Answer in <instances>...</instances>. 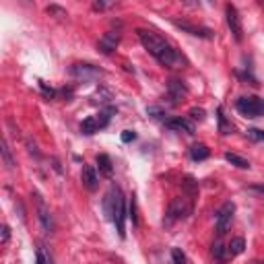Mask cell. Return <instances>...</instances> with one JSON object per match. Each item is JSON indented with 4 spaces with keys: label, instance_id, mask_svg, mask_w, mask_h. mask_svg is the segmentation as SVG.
<instances>
[{
    "label": "cell",
    "instance_id": "603a6c76",
    "mask_svg": "<svg viewBox=\"0 0 264 264\" xmlns=\"http://www.w3.org/2000/svg\"><path fill=\"white\" fill-rule=\"evenodd\" d=\"M46 11H48V15H54V17H58V19H64V17H68V15H66V11H64V8L56 6V4H50V6L46 8Z\"/></svg>",
    "mask_w": 264,
    "mask_h": 264
},
{
    "label": "cell",
    "instance_id": "277c9868",
    "mask_svg": "<svg viewBox=\"0 0 264 264\" xmlns=\"http://www.w3.org/2000/svg\"><path fill=\"white\" fill-rule=\"evenodd\" d=\"M233 215H236V204H233V202H225L223 207L217 211L215 225H217V233H219V236H225V233L231 229Z\"/></svg>",
    "mask_w": 264,
    "mask_h": 264
},
{
    "label": "cell",
    "instance_id": "4316f807",
    "mask_svg": "<svg viewBox=\"0 0 264 264\" xmlns=\"http://www.w3.org/2000/svg\"><path fill=\"white\" fill-rule=\"evenodd\" d=\"M136 139V132L134 130H124L122 132V143H132Z\"/></svg>",
    "mask_w": 264,
    "mask_h": 264
},
{
    "label": "cell",
    "instance_id": "e0dca14e",
    "mask_svg": "<svg viewBox=\"0 0 264 264\" xmlns=\"http://www.w3.org/2000/svg\"><path fill=\"white\" fill-rule=\"evenodd\" d=\"M243 250H246V240H243V238H233V240L227 243L229 256H240Z\"/></svg>",
    "mask_w": 264,
    "mask_h": 264
},
{
    "label": "cell",
    "instance_id": "9c48e42d",
    "mask_svg": "<svg viewBox=\"0 0 264 264\" xmlns=\"http://www.w3.org/2000/svg\"><path fill=\"white\" fill-rule=\"evenodd\" d=\"M186 95H188V87H186V83L180 81V79H171L169 85H168V97L171 99V103L178 105L180 101L186 99Z\"/></svg>",
    "mask_w": 264,
    "mask_h": 264
},
{
    "label": "cell",
    "instance_id": "44dd1931",
    "mask_svg": "<svg viewBox=\"0 0 264 264\" xmlns=\"http://www.w3.org/2000/svg\"><path fill=\"white\" fill-rule=\"evenodd\" d=\"M219 130H221V134H229V132L233 130V126L227 122V118H225L223 110H219Z\"/></svg>",
    "mask_w": 264,
    "mask_h": 264
},
{
    "label": "cell",
    "instance_id": "4fadbf2b",
    "mask_svg": "<svg viewBox=\"0 0 264 264\" xmlns=\"http://www.w3.org/2000/svg\"><path fill=\"white\" fill-rule=\"evenodd\" d=\"M165 126H168L169 130H173V132L194 134V124H192V122H188L186 118H173V120H168V122H165Z\"/></svg>",
    "mask_w": 264,
    "mask_h": 264
},
{
    "label": "cell",
    "instance_id": "2e32d148",
    "mask_svg": "<svg viewBox=\"0 0 264 264\" xmlns=\"http://www.w3.org/2000/svg\"><path fill=\"white\" fill-rule=\"evenodd\" d=\"M209 155H211V151H209L207 144L198 143V144H192L190 146V157L194 161H204V159H209Z\"/></svg>",
    "mask_w": 264,
    "mask_h": 264
},
{
    "label": "cell",
    "instance_id": "9a60e30c",
    "mask_svg": "<svg viewBox=\"0 0 264 264\" xmlns=\"http://www.w3.org/2000/svg\"><path fill=\"white\" fill-rule=\"evenodd\" d=\"M99 128H101V124H99V120H97V116H89V118L83 120V124H81V132L87 134V136L99 132Z\"/></svg>",
    "mask_w": 264,
    "mask_h": 264
},
{
    "label": "cell",
    "instance_id": "7c38bea8",
    "mask_svg": "<svg viewBox=\"0 0 264 264\" xmlns=\"http://www.w3.org/2000/svg\"><path fill=\"white\" fill-rule=\"evenodd\" d=\"M83 184L87 186V190L95 192L97 186H99V175H97V169L93 165H85L83 168Z\"/></svg>",
    "mask_w": 264,
    "mask_h": 264
},
{
    "label": "cell",
    "instance_id": "ba28073f",
    "mask_svg": "<svg viewBox=\"0 0 264 264\" xmlns=\"http://www.w3.org/2000/svg\"><path fill=\"white\" fill-rule=\"evenodd\" d=\"M35 196V200H37V219H40V225H42V229L46 231V233H54V217H52V213H50V209L44 204V200H42V196L40 194H33Z\"/></svg>",
    "mask_w": 264,
    "mask_h": 264
},
{
    "label": "cell",
    "instance_id": "8fae6325",
    "mask_svg": "<svg viewBox=\"0 0 264 264\" xmlns=\"http://www.w3.org/2000/svg\"><path fill=\"white\" fill-rule=\"evenodd\" d=\"M173 25L178 27V29H182V31L194 35V37H202V40H211V37H213L211 29H207V27H196V25H192V23H188V21H173Z\"/></svg>",
    "mask_w": 264,
    "mask_h": 264
},
{
    "label": "cell",
    "instance_id": "30bf717a",
    "mask_svg": "<svg viewBox=\"0 0 264 264\" xmlns=\"http://www.w3.org/2000/svg\"><path fill=\"white\" fill-rule=\"evenodd\" d=\"M118 46H120V33H118V31H107V33H103V37L99 40V44H97L99 52L105 54V56L114 54Z\"/></svg>",
    "mask_w": 264,
    "mask_h": 264
},
{
    "label": "cell",
    "instance_id": "7402d4cb",
    "mask_svg": "<svg viewBox=\"0 0 264 264\" xmlns=\"http://www.w3.org/2000/svg\"><path fill=\"white\" fill-rule=\"evenodd\" d=\"M190 118L194 122H202L204 118H207V112H204L202 107H192V110H190Z\"/></svg>",
    "mask_w": 264,
    "mask_h": 264
},
{
    "label": "cell",
    "instance_id": "d4e9b609",
    "mask_svg": "<svg viewBox=\"0 0 264 264\" xmlns=\"http://www.w3.org/2000/svg\"><path fill=\"white\" fill-rule=\"evenodd\" d=\"M171 260H173V264H186L184 252H182L180 248H173V250H171Z\"/></svg>",
    "mask_w": 264,
    "mask_h": 264
},
{
    "label": "cell",
    "instance_id": "8992f818",
    "mask_svg": "<svg viewBox=\"0 0 264 264\" xmlns=\"http://www.w3.org/2000/svg\"><path fill=\"white\" fill-rule=\"evenodd\" d=\"M225 17H227V27L231 29L236 42L240 44L243 40V27H241V17L238 13V8L233 4H227V6H225Z\"/></svg>",
    "mask_w": 264,
    "mask_h": 264
},
{
    "label": "cell",
    "instance_id": "f1b7e54d",
    "mask_svg": "<svg viewBox=\"0 0 264 264\" xmlns=\"http://www.w3.org/2000/svg\"><path fill=\"white\" fill-rule=\"evenodd\" d=\"M8 240H11V229H8V225H2V246H6Z\"/></svg>",
    "mask_w": 264,
    "mask_h": 264
},
{
    "label": "cell",
    "instance_id": "5bb4252c",
    "mask_svg": "<svg viewBox=\"0 0 264 264\" xmlns=\"http://www.w3.org/2000/svg\"><path fill=\"white\" fill-rule=\"evenodd\" d=\"M97 169H99L101 175H105V178H112V173H114V165H112V159H110V155H97Z\"/></svg>",
    "mask_w": 264,
    "mask_h": 264
},
{
    "label": "cell",
    "instance_id": "83f0119b",
    "mask_svg": "<svg viewBox=\"0 0 264 264\" xmlns=\"http://www.w3.org/2000/svg\"><path fill=\"white\" fill-rule=\"evenodd\" d=\"M40 87H42V91H44V95L48 97V99H54V95H56V91H54V89H48L44 81H40Z\"/></svg>",
    "mask_w": 264,
    "mask_h": 264
},
{
    "label": "cell",
    "instance_id": "f546056e",
    "mask_svg": "<svg viewBox=\"0 0 264 264\" xmlns=\"http://www.w3.org/2000/svg\"><path fill=\"white\" fill-rule=\"evenodd\" d=\"M105 6H107L105 2H95V4H93V8H95V11H103Z\"/></svg>",
    "mask_w": 264,
    "mask_h": 264
},
{
    "label": "cell",
    "instance_id": "d6986e66",
    "mask_svg": "<svg viewBox=\"0 0 264 264\" xmlns=\"http://www.w3.org/2000/svg\"><path fill=\"white\" fill-rule=\"evenodd\" d=\"M2 161H4V165H6V169H15L17 168V161L13 159V155H11V149H8V144H6V141H2Z\"/></svg>",
    "mask_w": 264,
    "mask_h": 264
},
{
    "label": "cell",
    "instance_id": "4dcf8cb0",
    "mask_svg": "<svg viewBox=\"0 0 264 264\" xmlns=\"http://www.w3.org/2000/svg\"><path fill=\"white\" fill-rule=\"evenodd\" d=\"M252 264H262V262H258V260H256V262H252Z\"/></svg>",
    "mask_w": 264,
    "mask_h": 264
},
{
    "label": "cell",
    "instance_id": "6da1fadb",
    "mask_svg": "<svg viewBox=\"0 0 264 264\" xmlns=\"http://www.w3.org/2000/svg\"><path fill=\"white\" fill-rule=\"evenodd\" d=\"M136 33H139V40H141L143 48H144V50L149 52L161 66L180 68V66L184 64V58H182L178 52H175V48H171L161 35H157L155 31H149V29H136Z\"/></svg>",
    "mask_w": 264,
    "mask_h": 264
},
{
    "label": "cell",
    "instance_id": "ac0fdd59",
    "mask_svg": "<svg viewBox=\"0 0 264 264\" xmlns=\"http://www.w3.org/2000/svg\"><path fill=\"white\" fill-rule=\"evenodd\" d=\"M225 161H229L231 165H236V168H240V169H250V161L240 157V155H236V153H225Z\"/></svg>",
    "mask_w": 264,
    "mask_h": 264
},
{
    "label": "cell",
    "instance_id": "5b68a950",
    "mask_svg": "<svg viewBox=\"0 0 264 264\" xmlns=\"http://www.w3.org/2000/svg\"><path fill=\"white\" fill-rule=\"evenodd\" d=\"M112 221L116 223V229H118V236L126 238V200L122 190L118 192V198H116V207L112 213Z\"/></svg>",
    "mask_w": 264,
    "mask_h": 264
},
{
    "label": "cell",
    "instance_id": "3957f363",
    "mask_svg": "<svg viewBox=\"0 0 264 264\" xmlns=\"http://www.w3.org/2000/svg\"><path fill=\"white\" fill-rule=\"evenodd\" d=\"M190 202L186 200V198H182V196H178V198H173L171 202H169V207H168V215H165V225H173L175 221H182V219H186L190 215Z\"/></svg>",
    "mask_w": 264,
    "mask_h": 264
},
{
    "label": "cell",
    "instance_id": "52a82bcc",
    "mask_svg": "<svg viewBox=\"0 0 264 264\" xmlns=\"http://www.w3.org/2000/svg\"><path fill=\"white\" fill-rule=\"evenodd\" d=\"M71 74L74 76V79H81V81H95L103 74V71L93 66V64H72Z\"/></svg>",
    "mask_w": 264,
    "mask_h": 264
},
{
    "label": "cell",
    "instance_id": "484cf974",
    "mask_svg": "<svg viewBox=\"0 0 264 264\" xmlns=\"http://www.w3.org/2000/svg\"><path fill=\"white\" fill-rule=\"evenodd\" d=\"M128 217L132 219V225H139V217H136V200H134V196H132V200H130V215Z\"/></svg>",
    "mask_w": 264,
    "mask_h": 264
},
{
    "label": "cell",
    "instance_id": "cb8c5ba5",
    "mask_svg": "<svg viewBox=\"0 0 264 264\" xmlns=\"http://www.w3.org/2000/svg\"><path fill=\"white\" fill-rule=\"evenodd\" d=\"M248 139H252V141H256V143H260V141H264V130H260V128H248Z\"/></svg>",
    "mask_w": 264,
    "mask_h": 264
},
{
    "label": "cell",
    "instance_id": "7a4b0ae2",
    "mask_svg": "<svg viewBox=\"0 0 264 264\" xmlns=\"http://www.w3.org/2000/svg\"><path fill=\"white\" fill-rule=\"evenodd\" d=\"M236 110L243 118H262L264 116V99L252 95V97H240L236 101Z\"/></svg>",
    "mask_w": 264,
    "mask_h": 264
},
{
    "label": "cell",
    "instance_id": "ffe728a7",
    "mask_svg": "<svg viewBox=\"0 0 264 264\" xmlns=\"http://www.w3.org/2000/svg\"><path fill=\"white\" fill-rule=\"evenodd\" d=\"M213 256L217 258V260H225V258L229 256L227 246H225L223 241H215V243H213Z\"/></svg>",
    "mask_w": 264,
    "mask_h": 264
}]
</instances>
